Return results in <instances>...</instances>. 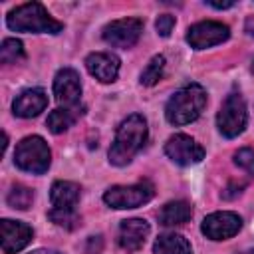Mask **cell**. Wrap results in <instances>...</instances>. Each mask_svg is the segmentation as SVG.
<instances>
[{
	"label": "cell",
	"mask_w": 254,
	"mask_h": 254,
	"mask_svg": "<svg viewBox=\"0 0 254 254\" xmlns=\"http://www.w3.org/2000/svg\"><path fill=\"white\" fill-rule=\"evenodd\" d=\"M145 139H147V121L137 113L129 115L117 129L115 141L109 149V161L117 167L127 165L135 157V153L143 147Z\"/></svg>",
	"instance_id": "6da1fadb"
},
{
	"label": "cell",
	"mask_w": 254,
	"mask_h": 254,
	"mask_svg": "<svg viewBox=\"0 0 254 254\" xmlns=\"http://www.w3.org/2000/svg\"><path fill=\"white\" fill-rule=\"evenodd\" d=\"M6 26L14 32H34V34H58L64 24L54 20L40 2H28L14 8L6 16Z\"/></svg>",
	"instance_id": "7a4b0ae2"
},
{
	"label": "cell",
	"mask_w": 254,
	"mask_h": 254,
	"mask_svg": "<svg viewBox=\"0 0 254 254\" xmlns=\"http://www.w3.org/2000/svg\"><path fill=\"white\" fill-rule=\"evenodd\" d=\"M206 105V91L198 83H189L179 89L167 103L165 115L173 125H187L194 121Z\"/></svg>",
	"instance_id": "3957f363"
},
{
	"label": "cell",
	"mask_w": 254,
	"mask_h": 254,
	"mask_svg": "<svg viewBox=\"0 0 254 254\" xmlns=\"http://www.w3.org/2000/svg\"><path fill=\"white\" fill-rule=\"evenodd\" d=\"M50 161H52L50 147L38 135H32V137L22 139L18 143V147H16V153H14V163L22 171L34 173V175L46 173L48 167H50Z\"/></svg>",
	"instance_id": "277c9868"
},
{
	"label": "cell",
	"mask_w": 254,
	"mask_h": 254,
	"mask_svg": "<svg viewBox=\"0 0 254 254\" xmlns=\"http://www.w3.org/2000/svg\"><path fill=\"white\" fill-rule=\"evenodd\" d=\"M246 121H248V113H246V103H244L242 95L230 93L224 99V103H222V107H220V111L216 115L218 131L224 137L232 139V137H236V135H240L244 131Z\"/></svg>",
	"instance_id": "5b68a950"
},
{
	"label": "cell",
	"mask_w": 254,
	"mask_h": 254,
	"mask_svg": "<svg viewBox=\"0 0 254 254\" xmlns=\"http://www.w3.org/2000/svg\"><path fill=\"white\" fill-rule=\"evenodd\" d=\"M155 190L151 183H137V185H129V187H111L105 190L103 200L105 204H109L111 208H137L145 202H149L153 198Z\"/></svg>",
	"instance_id": "8992f818"
},
{
	"label": "cell",
	"mask_w": 254,
	"mask_h": 254,
	"mask_svg": "<svg viewBox=\"0 0 254 254\" xmlns=\"http://www.w3.org/2000/svg\"><path fill=\"white\" fill-rule=\"evenodd\" d=\"M141 32H143V22L141 20H137V18H121V20H115V22L105 26L103 40L113 48L127 50V48H133L137 44Z\"/></svg>",
	"instance_id": "52a82bcc"
},
{
	"label": "cell",
	"mask_w": 254,
	"mask_h": 254,
	"mask_svg": "<svg viewBox=\"0 0 254 254\" xmlns=\"http://www.w3.org/2000/svg\"><path fill=\"white\" fill-rule=\"evenodd\" d=\"M228 36H230V30L226 24L206 20V22H198L189 28L187 42L196 50H204V48L222 44L224 40H228Z\"/></svg>",
	"instance_id": "ba28073f"
},
{
	"label": "cell",
	"mask_w": 254,
	"mask_h": 254,
	"mask_svg": "<svg viewBox=\"0 0 254 254\" xmlns=\"http://www.w3.org/2000/svg\"><path fill=\"white\" fill-rule=\"evenodd\" d=\"M165 153L169 159H173L177 165H183V167L196 165L204 157V149L194 139H190L189 135H183V133H177L167 141Z\"/></svg>",
	"instance_id": "9c48e42d"
},
{
	"label": "cell",
	"mask_w": 254,
	"mask_h": 254,
	"mask_svg": "<svg viewBox=\"0 0 254 254\" xmlns=\"http://www.w3.org/2000/svg\"><path fill=\"white\" fill-rule=\"evenodd\" d=\"M242 226V218L234 212H212L202 220V234L210 240L232 238Z\"/></svg>",
	"instance_id": "30bf717a"
},
{
	"label": "cell",
	"mask_w": 254,
	"mask_h": 254,
	"mask_svg": "<svg viewBox=\"0 0 254 254\" xmlns=\"http://www.w3.org/2000/svg\"><path fill=\"white\" fill-rule=\"evenodd\" d=\"M54 95L65 107H75L79 101V95H81L79 75L69 67L60 69L56 79H54Z\"/></svg>",
	"instance_id": "8fae6325"
},
{
	"label": "cell",
	"mask_w": 254,
	"mask_h": 254,
	"mask_svg": "<svg viewBox=\"0 0 254 254\" xmlns=\"http://www.w3.org/2000/svg\"><path fill=\"white\" fill-rule=\"evenodd\" d=\"M0 228H2V250L6 254H16L20 252L22 248H26L34 236L32 228L24 222H18V220H8L4 218L0 222Z\"/></svg>",
	"instance_id": "7c38bea8"
},
{
	"label": "cell",
	"mask_w": 254,
	"mask_h": 254,
	"mask_svg": "<svg viewBox=\"0 0 254 254\" xmlns=\"http://www.w3.org/2000/svg\"><path fill=\"white\" fill-rule=\"evenodd\" d=\"M149 234V224L143 218H129L123 220L119 226V246L127 252H137L143 248Z\"/></svg>",
	"instance_id": "4fadbf2b"
},
{
	"label": "cell",
	"mask_w": 254,
	"mask_h": 254,
	"mask_svg": "<svg viewBox=\"0 0 254 254\" xmlns=\"http://www.w3.org/2000/svg\"><path fill=\"white\" fill-rule=\"evenodd\" d=\"M85 65H87V71L103 81V83H109L117 77V71H119V58L113 56V54H107V52H95V54H89L87 60H85Z\"/></svg>",
	"instance_id": "5bb4252c"
},
{
	"label": "cell",
	"mask_w": 254,
	"mask_h": 254,
	"mask_svg": "<svg viewBox=\"0 0 254 254\" xmlns=\"http://www.w3.org/2000/svg\"><path fill=\"white\" fill-rule=\"evenodd\" d=\"M48 105V95L42 87H32V89H26L22 91L16 99H14V113L18 117H36L40 115Z\"/></svg>",
	"instance_id": "9a60e30c"
},
{
	"label": "cell",
	"mask_w": 254,
	"mask_h": 254,
	"mask_svg": "<svg viewBox=\"0 0 254 254\" xmlns=\"http://www.w3.org/2000/svg\"><path fill=\"white\" fill-rule=\"evenodd\" d=\"M50 200L58 210H75V204L79 200V187L69 181H56L52 185Z\"/></svg>",
	"instance_id": "2e32d148"
},
{
	"label": "cell",
	"mask_w": 254,
	"mask_h": 254,
	"mask_svg": "<svg viewBox=\"0 0 254 254\" xmlns=\"http://www.w3.org/2000/svg\"><path fill=\"white\" fill-rule=\"evenodd\" d=\"M192 216V206L185 200H173L167 202L159 210V222L165 226H175V224H185Z\"/></svg>",
	"instance_id": "e0dca14e"
},
{
	"label": "cell",
	"mask_w": 254,
	"mask_h": 254,
	"mask_svg": "<svg viewBox=\"0 0 254 254\" xmlns=\"http://www.w3.org/2000/svg\"><path fill=\"white\" fill-rule=\"evenodd\" d=\"M155 254H192L190 244L181 234H161L153 246Z\"/></svg>",
	"instance_id": "ac0fdd59"
},
{
	"label": "cell",
	"mask_w": 254,
	"mask_h": 254,
	"mask_svg": "<svg viewBox=\"0 0 254 254\" xmlns=\"http://www.w3.org/2000/svg\"><path fill=\"white\" fill-rule=\"evenodd\" d=\"M79 107H60V109H54L50 115H48V127L52 133H64L67 127L73 125V121L79 117Z\"/></svg>",
	"instance_id": "d6986e66"
},
{
	"label": "cell",
	"mask_w": 254,
	"mask_h": 254,
	"mask_svg": "<svg viewBox=\"0 0 254 254\" xmlns=\"http://www.w3.org/2000/svg\"><path fill=\"white\" fill-rule=\"evenodd\" d=\"M24 58V48H22V42L16 40V38H6L2 42V48H0V60L4 64H16Z\"/></svg>",
	"instance_id": "ffe728a7"
},
{
	"label": "cell",
	"mask_w": 254,
	"mask_h": 254,
	"mask_svg": "<svg viewBox=\"0 0 254 254\" xmlns=\"http://www.w3.org/2000/svg\"><path fill=\"white\" fill-rule=\"evenodd\" d=\"M163 69H165V58L163 56H155L147 64V67L141 71V83L143 85H155L161 79Z\"/></svg>",
	"instance_id": "44dd1931"
},
{
	"label": "cell",
	"mask_w": 254,
	"mask_h": 254,
	"mask_svg": "<svg viewBox=\"0 0 254 254\" xmlns=\"http://www.w3.org/2000/svg\"><path fill=\"white\" fill-rule=\"evenodd\" d=\"M32 198H34V194H32V190L28 189V187H22V185H16V187H12V190L8 192V204L12 206V208H20V210H26L30 204H32Z\"/></svg>",
	"instance_id": "7402d4cb"
},
{
	"label": "cell",
	"mask_w": 254,
	"mask_h": 254,
	"mask_svg": "<svg viewBox=\"0 0 254 254\" xmlns=\"http://www.w3.org/2000/svg\"><path fill=\"white\" fill-rule=\"evenodd\" d=\"M48 216H50L52 222H56L58 226H62L65 230H73L79 224V216H77L75 210H58V208H52Z\"/></svg>",
	"instance_id": "603a6c76"
},
{
	"label": "cell",
	"mask_w": 254,
	"mask_h": 254,
	"mask_svg": "<svg viewBox=\"0 0 254 254\" xmlns=\"http://www.w3.org/2000/svg\"><path fill=\"white\" fill-rule=\"evenodd\" d=\"M234 163H236L240 169H244L248 175L254 177V149L244 147V149L236 151V155H234Z\"/></svg>",
	"instance_id": "cb8c5ba5"
},
{
	"label": "cell",
	"mask_w": 254,
	"mask_h": 254,
	"mask_svg": "<svg viewBox=\"0 0 254 254\" xmlns=\"http://www.w3.org/2000/svg\"><path fill=\"white\" fill-rule=\"evenodd\" d=\"M155 28H157V32H159L163 38H167V36L173 32V28H175V16H171V14H161V16L157 18Z\"/></svg>",
	"instance_id": "d4e9b609"
},
{
	"label": "cell",
	"mask_w": 254,
	"mask_h": 254,
	"mask_svg": "<svg viewBox=\"0 0 254 254\" xmlns=\"http://www.w3.org/2000/svg\"><path fill=\"white\" fill-rule=\"evenodd\" d=\"M101 248H103V240H101V236H89V238H87L85 254H99Z\"/></svg>",
	"instance_id": "484cf974"
},
{
	"label": "cell",
	"mask_w": 254,
	"mask_h": 254,
	"mask_svg": "<svg viewBox=\"0 0 254 254\" xmlns=\"http://www.w3.org/2000/svg\"><path fill=\"white\" fill-rule=\"evenodd\" d=\"M244 28H246V32H248V34L254 38V16H248V18H246Z\"/></svg>",
	"instance_id": "4316f807"
},
{
	"label": "cell",
	"mask_w": 254,
	"mask_h": 254,
	"mask_svg": "<svg viewBox=\"0 0 254 254\" xmlns=\"http://www.w3.org/2000/svg\"><path fill=\"white\" fill-rule=\"evenodd\" d=\"M210 6H212V8H218V10H224V8H232L234 4H232V2H224V4H214V2H210Z\"/></svg>",
	"instance_id": "83f0119b"
},
{
	"label": "cell",
	"mask_w": 254,
	"mask_h": 254,
	"mask_svg": "<svg viewBox=\"0 0 254 254\" xmlns=\"http://www.w3.org/2000/svg\"><path fill=\"white\" fill-rule=\"evenodd\" d=\"M30 254H60L56 250H36V252H30Z\"/></svg>",
	"instance_id": "f1b7e54d"
},
{
	"label": "cell",
	"mask_w": 254,
	"mask_h": 254,
	"mask_svg": "<svg viewBox=\"0 0 254 254\" xmlns=\"http://www.w3.org/2000/svg\"><path fill=\"white\" fill-rule=\"evenodd\" d=\"M242 254H254V250H248V252H242Z\"/></svg>",
	"instance_id": "f546056e"
},
{
	"label": "cell",
	"mask_w": 254,
	"mask_h": 254,
	"mask_svg": "<svg viewBox=\"0 0 254 254\" xmlns=\"http://www.w3.org/2000/svg\"><path fill=\"white\" fill-rule=\"evenodd\" d=\"M252 71H254V64H252Z\"/></svg>",
	"instance_id": "4dcf8cb0"
}]
</instances>
